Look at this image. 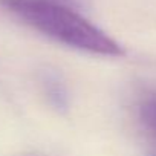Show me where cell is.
Masks as SVG:
<instances>
[{"label": "cell", "mask_w": 156, "mask_h": 156, "mask_svg": "<svg viewBox=\"0 0 156 156\" xmlns=\"http://www.w3.org/2000/svg\"><path fill=\"white\" fill-rule=\"evenodd\" d=\"M52 2H58V3H63V5H78L80 0H52Z\"/></svg>", "instance_id": "cell-3"}, {"label": "cell", "mask_w": 156, "mask_h": 156, "mask_svg": "<svg viewBox=\"0 0 156 156\" xmlns=\"http://www.w3.org/2000/svg\"><path fill=\"white\" fill-rule=\"evenodd\" d=\"M0 6L22 23L66 46L106 57L124 54L113 38L67 5L52 0H0Z\"/></svg>", "instance_id": "cell-1"}, {"label": "cell", "mask_w": 156, "mask_h": 156, "mask_svg": "<svg viewBox=\"0 0 156 156\" xmlns=\"http://www.w3.org/2000/svg\"><path fill=\"white\" fill-rule=\"evenodd\" d=\"M144 118L156 130V101L148 103L147 106H144Z\"/></svg>", "instance_id": "cell-2"}]
</instances>
